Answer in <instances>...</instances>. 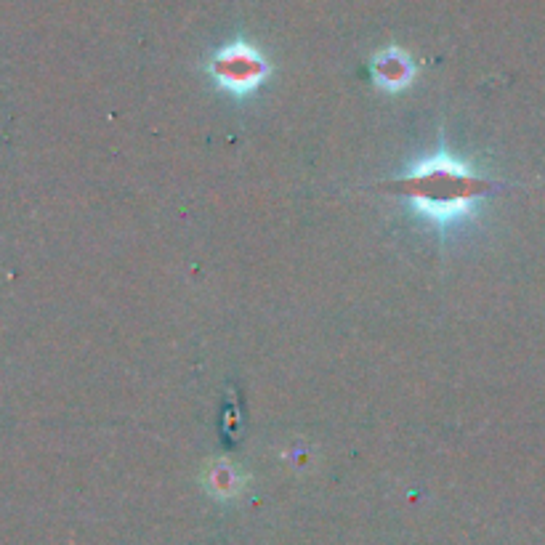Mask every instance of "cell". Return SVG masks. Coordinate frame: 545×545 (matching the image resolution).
I'll return each instance as SVG.
<instances>
[{
	"mask_svg": "<svg viewBox=\"0 0 545 545\" xmlns=\"http://www.w3.org/2000/svg\"><path fill=\"white\" fill-rule=\"evenodd\" d=\"M391 192L407 197L415 213L436 226L458 224L487 192V181L447 152L413 165L407 176L391 184Z\"/></svg>",
	"mask_w": 545,
	"mask_h": 545,
	"instance_id": "obj_1",
	"label": "cell"
},
{
	"mask_svg": "<svg viewBox=\"0 0 545 545\" xmlns=\"http://www.w3.org/2000/svg\"><path fill=\"white\" fill-rule=\"evenodd\" d=\"M370 72H373L375 86L389 91V94H399V91L413 86L418 67H415V62L410 59L407 51L391 46L375 56L373 64H370Z\"/></svg>",
	"mask_w": 545,
	"mask_h": 545,
	"instance_id": "obj_3",
	"label": "cell"
},
{
	"mask_svg": "<svg viewBox=\"0 0 545 545\" xmlns=\"http://www.w3.org/2000/svg\"><path fill=\"white\" fill-rule=\"evenodd\" d=\"M208 72L213 83L226 94L250 96L264 86V80L272 75V67L256 46H250L245 40H234L211 56Z\"/></svg>",
	"mask_w": 545,
	"mask_h": 545,
	"instance_id": "obj_2",
	"label": "cell"
},
{
	"mask_svg": "<svg viewBox=\"0 0 545 545\" xmlns=\"http://www.w3.org/2000/svg\"><path fill=\"white\" fill-rule=\"evenodd\" d=\"M208 490L216 498H234V495L242 492V474L232 463H218V466L211 468V474H208Z\"/></svg>",
	"mask_w": 545,
	"mask_h": 545,
	"instance_id": "obj_4",
	"label": "cell"
}]
</instances>
